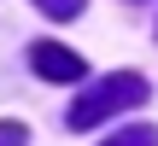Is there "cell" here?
I'll return each mask as SVG.
<instances>
[{
	"mask_svg": "<svg viewBox=\"0 0 158 146\" xmlns=\"http://www.w3.org/2000/svg\"><path fill=\"white\" fill-rule=\"evenodd\" d=\"M141 99H147V76H135V70H111V76H100L88 94L70 99L64 123H70V129H94V123H106V117L141 105Z\"/></svg>",
	"mask_w": 158,
	"mask_h": 146,
	"instance_id": "1",
	"label": "cell"
},
{
	"mask_svg": "<svg viewBox=\"0 0 158 146\" xmlns=\"http://www.w3.org/2000/svg\"><path fill=\"white\" fill-rule=\"evenodd\" d=\"M29 64H35L41 82H76V76H82V59H76L70 47H59V41H35V47H29Z\"/></svg>",
	"mask_w": 158,
	"mask_h": 146,
	"instance_id": "2",
	"label": "cell"
},
{
	"mask_svg": "<svg viewBox=\"0 0 158 146\" xmlns=\"http://www.w3.org/2000/svg\"><path fill=\"white\" fill-rule=\"evenodd\" d=\"M100 146H158V129L152 123H129V129H117L111 140H100Z\"/></svg>",
	"mask_w": 158,
	"mask_h": 146,
	"instance_id": "3",
	"label": "cell"
},
{
	"mask_svg": "<svg viewBox=\"0 0 158 146\" xmlns=\"http://www.w3.org/2000/svg\"><path fill=\"white\" fill-rule=\"evenodd\" d=\"M35 6H41L47 18H76V12H82L88 0H35Z\"/></svg>",
	"mask_w": 158,
	"mask_h": 146,
	"instance_id": "4",
	"label": "cell"
},
{
	"mask_svg": "<svg viewBox=\"0 0 158 146\" xmlns=\"http://www.w3.org/2000/svg\"><path fill=\"white\" fill-rule=\"evenodd\" d=\"M23 140H29L23 123H0V146H23Z\"/></svg>",
	"mask_w": 158,
	"mask_h": 146,
	"instance_id": "5",
	"label": "cell"
}]
</instances>
